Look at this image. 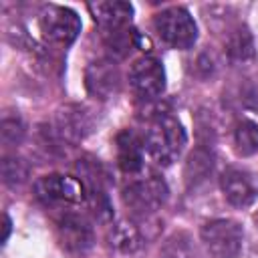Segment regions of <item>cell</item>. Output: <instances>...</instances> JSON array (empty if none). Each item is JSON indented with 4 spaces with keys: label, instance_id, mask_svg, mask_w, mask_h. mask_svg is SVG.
Wrapping results in <instances>:
<instances>
[{
    "label": "cell",
    "instance_id": "cell-20",
    "mask_svg": "<svg viewBox=\"0 0 258 258\" xmlns=\"http://www.w3.org/2000/svg\"><path fill=\"white\" fill-rule=\"evenodd\" d=\"M139 40V34L129 26V28H123V30H115V32H107L105 34V42H107V48L117 54V56H125Z\"/></svg>",
    "mask_w": 258,
    "mask_h": 258
},
{
    "label": "cell",
    "instance_id": "cell-1",
    "mask_svg": "<svg viewBox=\"0 0 258 258\" xmlns=\"http://www.w3.org/2000/svg\"><path fill=\"white\" fill-rule=\"evenodd\" d=\"M185 141V129L173 115H157L149 125L145 147L157 163L169 165L179 157Z\"/></svg>",
    "mask_w": 258,
    "mask_h": 258
},
{
    "label": "cell",
    "instance_id": "cell-4",
    "mask_svg": "<svg viewBox=\"0 0 258 258\" xmlns=\"http://www.w3.org/2000/svg\"><path fill=\"white\" fill-rule=\"evenodd\" d=\"M153 22L159 38L171 48H189L198 38L196 20L181 6H171L161 10L159 14H155Z\"/></svg>",
    "mask_w": 258,
    "mask_h": 258
},
{
    "label": "cell",
    "instance_id": "cell-9",
    "mask_svg": "<svg viewBox=\"0 0 258 258\" xmlns=\"http://www.w3.org/2000/svg\"><path fill=\"white\" fill-rule=\"evenodd\" d=\"M129 83L137 97L141 99H155L165 89V71L159 58L155 56H141L133 62L129 71Z\"/></svg>",
    "mask_w": 258,
    "mask_h": 258
},
{
    "label": "cell",
    "instance_id": "cell-21",
    "mask_svg": "<svg viewBox=\"0 0 258 258\" xmlns=\"http://www.w3.org/2000/svg\"><path fill=\"white\" fill-rule=\"evenodd\" d=\"M0 137L4 145H18L24 137V123L18 115H4L0 121Z\"/></svg>",
    "mask_w": 258,
    "mask_h": 258
},
{
    "label": "cell",
    "instance_id": "cell-6",
    "mask_svg": "<svg viewBox=\"0 0 258 258\" xmlns=\"http://www.w3.org/2000/svg\"><path fill=\"white\" fill-rule=\"evenodd\" d=\"M93 111L85 105H64L56 111L50 129V135L58 141V143H69L75 145L79 141H83L91 129H93Z\"/></svg>",
    "mask_w": 258,
    "mask_h": 258
},
{
    "label": "cell",
    "instance_id": "cell-16",
    "mask_svg": "<svg viewBox=\"0 0 258 258\" xmlns=\"http://www.w3.org/2000/svg\"><path fill=\"white\" fill-rule=\"evenodd\" d=\"M226 52L232 60L244 62L254 56V38L246 26H234L226 38Z\"/></svg>",
    "mask_w": 258,
    "mask_h": 258
},
{
    "label": "cell",
    "instance_id": "cell-13",
    "mask_svg": "<svg viewBox=\"0 0 258 258\" xmlns=\"http://www.w3.org/2000/svg\"><path fill=\"white\" fill-rule=\"evenodd\" d=\"M220 185H222L224 198L236 208L250 206L258 196V187H256L254 179L250 177V173L236 169V167H230L222 173Z\"/></svg>",
    "mask_w": 258,
    "mask_h": 258
},
{
    "label": "cell",
    "instance_id": "cell-5",
    "mask_svg": "<svg viewBox=\"0 0 258 258\" xmlns=\"http://www.w3.org/2000/svg\"><path fill=\"white\" fill-rule=\"evenodd\" d=\"M167 183L157 175H149L129 183L123 189V202L135 216L149 218L167 202Z\"/></svg>",
    "mask_w": 258,
    "mask_h": 258
},
{
    "label": "cell",
    "instance_id": "cell-10",
    "mask_svg": "<svg viewBox=\"0 0 258 258\" xmlns=\"http://www.w3.org/2000/svg\"><path fill=\"white\" fill-rule=\"evenodd\" d=\"M85 87L91 97L99 101L111 99L121 87V73L111 58H99L89 62L85 71Z\"/></svg>",
    "mask_w": 258,
    "mask_h": 258
},
{
    "label": "cell",
    "instance_id": "cell-22",
    "mask_svg": "<svg viewBox=\"0 0 258 258\" xmlns=\"http://www.w3.org/2000/svg\"><path fill=\"white\" fill-rule=\"evenodd\" d=\"M8 234H10V218H8V216H4V236H2V242H6Z\"/></svg>",
    "mask_w": 258,
    "mask_h": 258
},
{
    "label": "cell",
    "instance_id": "cell-14",
    "mask_svg": "<svg viewBox=\"0 0 258 258\" xmlns=\"http://www.w3.org/2000/svg\"><path fill=\"white\" fill-rule=\"evenodd\" d=\"M117 165L125 173H137L143 167V145L129 129L117 135Z\"/></svg>",
    "mask_w": 258,
    "mask_h": 258
},
{
    "label": "cell",
    "instance_id": "cell-12",
    "mask_svg": "<svg viewBox=\"0 0 258 258\" xmlns=\"http://www.w3.org/2000/svg\"><path fill=\"white\" fill-rule=\"evenodd\" d=\"M93 20L101 26L103 34L107 32H115V30H123L131 26V18H133V6L129 2H91L87 4Z\"/></svg>",
    "mask_w": 258,
    "mask_h": 258
},
{
    "label": "cell",
    "instance_id": "cell-17",
    "mask_svg": "<svg viewBox=\"0 0 258 258\" xmlns=\"http://www.w3.org/2000/svg\"><path fill=\"white\" fill-rule=\"evenodd\" d=\"M234 149L238 155L248 157L258 151V125L250 119H240L234 125Z\"/></svg>",
    "mask_w": 258,
    "mask_h": 258
},
{
    "label": "cell",
    "instance_id": "cell-11",
    "mask_svg": "<svg viewBox=\"0 0 258 258\" xmlns=\"http://www.w3.org/2000/svg\"><path fill=\"white\" fill-rule=\"evenodd\" d=\"M145 246L139 228L131 222H115L107 234V248L115 258H135Z\"/></svg>",
    "mask_w": 258,
    "mask_h": 258
},
{
    "label": "cell",
    "instance_id": "cell-15",
    "mask_svg": "<svg viewBox=\"0 0 258 258\" xmlns=\"http://www.w3.org/2000/svg\"><path fill=\"white\" fill-rule=\"evenodd\" d=\"M212 169H214V155L206 147L194 149L187 155L185 167H183V177H185L187 187H198L206 183L208 177L212 175Z\"/></svg>",
    "mask_w": 258,
    "mask_h": 258
},
{
    "label": "cell",
    "instance_id": "cell-8",
    "mask_svg": "<svg viewBox=\"0 0 258 258\" xmlns=\"http://www.w3.org/2000/svg\"><path fill=\"white\" fill-rule=\"evenodd\" d=\"M38 200L44 204H79L85 200V185L79 177L48 173L34 183Z\"/></svg>",
    "mask_w": 258,
    "mask_h": 258
},
{
    "label": "cell",
    "instance_id": "cell-2",
    "mask_svg": "<svg viewBox=\"0 0 258 258\" xmlns=\"http://www.w3.org/2000/svg\"><path fill=\"white\" fill-rule=\"evenodd\" d=\"M202 244L210 258H236L242 250L244 232L236 220H210L200 230Z\"/></svg>",
    "mask_w": 258,
    "mask_h": 258
},
{
    "label": "cell",
    "instance_id": "cell-19",
    "mask_svg": "<svg viewBox=\"0 0 258 258\" xmlns=\"http://www.w3.org/2000/svg\"><path fill=\"white\" fill-rule=\"evenodd\" d=\"M161 256L163 258H196V248L191 238L185 232L171 234L161 246Z\"/></svg>",
    "mask_w": 258,
    "mask_h": 258
},
{
    "label": "cell",
    "instance_id": "cell-18",
    "mask_svg": "<svg viewBox=\"0 0 258 258\" xmlns=\"http://www.w3.org/2000/svg\"><path fill=\"white\" fill-rule=\"evenodd\" d=\"M2 181L10 187H16V185H22L26 179H28V173H30V167L28 163L22 159V157H16V155H6L2 159Z\"/></svg>",
    "mask_w": 258,
    "mask_h": 258
},
{
    "label": "cell",
    "instance_id": "cell-3",
    "mask_svg": "<svg viewBox=\"0 0 258 258\" xmlns=\"http://www.w3.org/2000/svg\"><path fill=\"white\" fill-rule=\"evenodd\" d=\"M38 30L50 44L69 46L81 32V18L67 6L48 4L38 12Z\"/></svg>",
    "mask_w": 258,
    "mask_h": 258
},
{
    "label": "cell",
    "instance_id": "cell-7",
    "mask_svg": "<svg viewBox=\"0 0 258 258\" xmlns=\"http://www.w3.org/2000/svg\"><path fill=\"white\" fill-rule=\"evenodd\" d=\"M56 240L67 254L85 256L95 244V234L83 216L67 212L56 220Z\"/></svg>",
    "mask_w": 258,
    "mask_h": 258
}]
</instances>
